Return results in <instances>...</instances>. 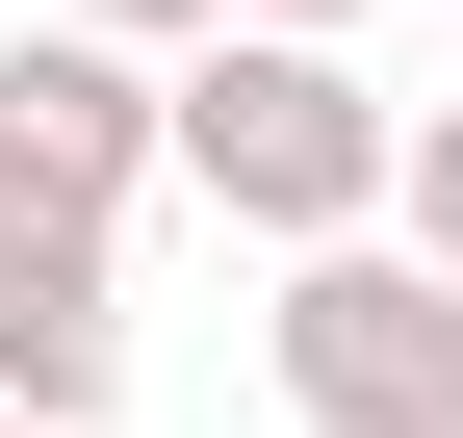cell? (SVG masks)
<instances>
[{
    "mask_svg": "<svg viewBox=\"0 0 463 438\" xmlns=\"http://www.w3.org/2000/svg\"><path fill=\"white\" fill-rule=\"evenodd\" d=\"M155 129H181V181L258 258H309V233H386L412 103L361 78V26H181V52H155Z\"/></svg>",
    "mask_w": 463,
    "mask_h": 438,
    "instance_id": "obj_1",
    "label": "cell"
},
{
    "mask_svg": "<svg viewBox=\"0 0 463 438\" xmlns=\"http://www.w3.org/2000/svg\"><path fill=\"white\" fill-rule=\"evenodd\" d=\"M258 361H283L309 438H463V258H412V233H309L283 309H258Z\"/></svg>",
    "mask_w": 463,
    "mask_h": 438,
    "instance_id": "obj_2",
    "label": "cell"
},
{
    "mask_svg": "<svg viewBox=\"0 0 463 438\" xmlns=\"http://www.w3.org/2000/svg\"><path fill=\"white\" fill-rule=\"evenodd\" d=\"M0 438H52V413H0Z\"/></svg>",
    "mask_w": 463,
    "mask_h": 438,
    "instance_id": "obj_8",
    "label": "cell"
},
{
    "mask_svg": "<svg viewBox=\"0 0 463 438\" xmlns=\"http://www.w3.org/2000/svg\"><path fill=\"white\" fill-rule=\"evenodd\" d=\"M386 233H412V258H463V103H412V155H386Z\"/></svg>",
    "mask_w": 463,
    "mask_h": 438,
    "instance_id": "obj_5",
    "label": "cell"
},
{
    "mask_svg": "<svg viewBox=\"0 0 463 438\" xmlns=\"http://www.w3.org/2000/svg\"><path fill=\"white\" fill-rule=\"evenodd\" d=\"M78 26H129V52H181V26H232V0H78Z\"/></svg>",
    "mask_w": 463,
    "mask_h": 438,
    "instance_id": "obj_6",
    "label": "cell"
},
{
    "mask_svg": "<svg viewBox=\"0 0 463 438\" xmlns=\"http://www.w3.org/2000/svg\"><path fill=\"white\" fill-rule=\"evenodd\" d=\"M232 26H386V0H232Z\"/></svg>",
    "mask_w": 463,
    "mask_h": 438,
    "instance_id": "obj_7",
    "label": "cell"
},
{
    "mask_svg": "<svg viewBox=\"0 0 463 438\" xmlns=\"http://www.w3.org/2000/svg\"><path fill=\"white\" fill-rule=\"evenodd\" d=\"M129 181H181V129H155V52L129 26H78V0H52V26H0V233H129Z\"/></svg>",
    "mask_w": 463,
    "mask_h": 438,
    "instance_id": "obj_3",
    "label": "cell"
},
{
    "mask_svg": "<svg viewBox=\"0 0 463 438\" xmlns=\"http://www.w3.org/2000/svg\"><path fill=\"white\" fill-rule=\"evenodd\" d=\"M0 413H52V438H103L129 413V284H103V233H0Z\"/></svg>",
    "mask_w": 463,
    "mask_h": 438,
    "instance_id": "obj_4",
    "label": "cell"
}]
</instances>
